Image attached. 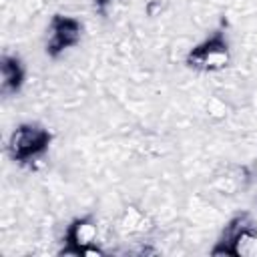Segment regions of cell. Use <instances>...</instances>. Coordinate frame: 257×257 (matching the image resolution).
Instances as JSON below:
<instances>
[{
    "instance_id": "2",
    "label": "cell",
    "mask_w": 257,
    "mask_h": 257,
    "mask_svg": "<svg viewBox=\"0 0 257 257\" xmlns=\"http://www.w3.org/2000/svg\"><path fill=\"white\" fill-rule=\"evenodd\" d=\"M235 255V257H257V231L247 215L235 217L223 231L219 245L213 255Z\"/></svg>"
},
{
    "instance_id": "5",
    "label": "cell",
    "mask_w": 257,
    "mask_h": 257,
    "mask_svg": "<svg viewBox=\"0 0 257 257\" xmlns=\"http://www.w3.org/2000/svg\"><path fill=\"white\" fill-rule=\"evenodd\" d=\"M98 225L92 217L74 219L66 229V247L60 249V255H82L86 247L96 245Z\"/></svg>"
},
{
    "instance_id": "6",
    "label": "cell",
    "mask_w": 257,
    "mask_h": 257,
    "mask_svg": "<svg viewBox=\"0 0 257 257\" xmlns=\"http://www.w3.org/2000/svg\"><path fill=\"white\" fill-rule=\"evenodd\" d=\"M24 84V66L22 60L14 54H4L0 58V90L10 96L16 94Z\"/></svg>"
},
{
    "instance_id": "8",
    "label": "cell",
    "mask_w": 257,
    "mask_h": 257,
    "mask_svg": "<svg viewBox=\"0 0 257 257\" xmlns=\"http://www.w3.org/2000/svg\"><path fill=\"white\" fill-rule=\"evenodd\" d=\"M110 2H112V0H94V6H96V10H98V12H102V14H104Z\"/></svg>"
},
{
    "instance_id": "4",
    "label": "cell",
    "mask_w": 257,
    "mask_h": 257,
    "mask_svg": "<svg viewBox=\"0 0 257 257\" xmlns=\"http://www.w3.org/2000/svg\"><path fill=\"white\" fill-rule=\"evenodd\" d=\"M82 36V24L66 14H56L52 16L48 24V34H46V52L50 56H58L66 48H72L80 42Z\"/></svg>"
},
{
    "instance_id": "3",
    "label": "cell",
    "mask_w": 257,
    "mask_h": 257,
    "mask_svg": "<svg viewBox=\"0 0 257 257\" xmlns=\"http://www.w3.org/2000/svg\"><path fill=\"white\" fill-rule=\"evenodd\" d=\"M231 60V52H229V44L225 40L223 34H213L211 38H207L205 42L197 44L189 54H187V64L191 68L197 70H205V72H217L223 70Z\"/></svg>"
},
{
    "instance_id": "1",
    "label": "cell",
    "mask_w": 257,
    "mask_h": 257,
    "mask_svg": "<svg viewBox=\"0 0 257 257\" xmlns=\"http://www.w3.org/2000/svg\"><path fill=\"white\" fill-rule=\"evenodd\" d=\"M50 131L38 122L18 124L8 139V153L18 163H32L40 159L50 145Z\"/></svg>"
},
{
    "instance_id": "7",
    "label": "cell",
    "mask_w": 257,
    "mask_h": 257,
    "mask_svg": "<svg viewBox=\"0 0 257 257\" xmlns=\"http://www.w3.org/2000/svg\"><path fill=\"white\" fill-rule=\"evenodd\" d=\"M151 227H153V221L149 219V215L137 207H126L118 221V229L124 235H141V233H147Z\"/></svg>"
}]
</instances>
